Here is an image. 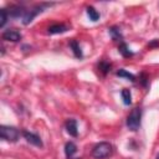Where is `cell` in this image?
<instances>
[{
  "mask_svg": "<svg viewBox=\"0 0 159 159\" xmlns=\"http://www.w3.org/2000/svg\"><path fill=\"white\" fill-rule=\"evenodd\" d=\"M112 153H113V147L107 142H101L96 144L92 149V157L96 159L108 158L109 155H112Z\"/></svg>",
  "mask_w": 159,
  "mask_h": 159,
  "instance_id": "cell-1",
  "label": "cell"
},
{
  "mask_svg": "<svg viewBox=\"0 0 159 159\" xmlns=\"http://www.w3.org/2000/svg\"><path fill=\"white\" fill-rule=\"evenodd\" d=\"M140 118H142V108L139 107L133 108L127 117V127L133 132L138 130L140 127Z\"/></svg>",
  "mask_w": 159,
  "mask_h": 159,
  "instance_id": "cell-2",
  "label": "cell"
},
{
  "mask_svg": "<svg viewBox=\"0 0 159 159\" xmlns=\"http://www.w3.org/2000/svg\"><path fill=\"white\" fill-rule=\"evenodd\" d=\"M0 137L4 140L15 143L17 142L19 137H20V132L15 128V127H10V125H1L0 127Z\"/></svg>",
  "mask_w": 159,
  "mask_h": 159,
  "instance_id": "cell-3",
  "label": "cell"
},
{
  "mask_svg": "<svg viewBox=\"0 0 159 159\" xmlns=\"http://www.w3.org/2000/svg\"><path fill=\"white\" fill-rule=\"evenodd\" d=\"M50 5H51V4H40V5H36V6L31 7V9H29V10L26 11L25 16L22 17V24H24V25H29V24L34 20L35 16H37L40 12L43 11V9H45L46 6H50Z\"/></svg>",
  "mask_w": 159,
  "mask_h": 159,
  "instance_id": "cell-4",
  "label": "cell"
},
{
  "mask_svg": "<svg viewBox=\"0 0 159 159\" xmlns=\"http://www.w3.org/2000/svg\"><path fill=\"white\" fill-rule=\"evenodd\" d=\"M1 37H2V40L11 41V42H19L22 39L21 34L16 29H7V30H5L2 32V35H1Z\"/></svg>",
  "mask_w": 159,
  "mask_h": 159,
  "instance_id": "cell-5",
  "label": "cell"
},
{
  "mask_svg": "<svg viewBox=\"0 0 159 159\" xmlns=\"http://www.w3.org/2000/svg\"><path fill=\"white\" fill-rule=\"evenodd\" d=\"M22 135H24V138H25L30 144H32V145H35V147H40V148H41V147L43 145V143H42L41 138H40L37 134L32 133V132L24 130V132H22Z\"/></svg>",
  "mask_w": 159,
  "mask_h": 159,
  "instance_id": "cell-6",
  "label": "cell"
},
{
  "mask_svg": "<svg viewBox=\"0 0 159 159\" xmlns=\"http://www.w3.org/2000/svg\"><path fill=\"white\" fill-rule=\"evenodd\" d=\"M26 9L21 5H10V10L7 11L10 17H24L26 14Z\"/></svg>",
  "mask_w": 159,
  "mask_h": 159,
  "instance_id": "cell-7",
  "label": "cell"
},
{
  "mask_svg": "<svg viewBox=\"0 0 159 159\" xmlns=\"http://www.w3.org/2000/svg\"><path fill=\"white\" fill-rule=\"evenodd\" d=\"M65 127H66V130H67V133H68L70 135H72V137H77V134H78V129H77V120H76V119H73V118L67 119Z\"/></svg>",
  "mask_w": 159,
  "mask_h": 159,
  "instance_id": "cell-8",
  "label": "cell"
},
{
  "mask_svg": "<svg viewBox=\"0 0 159 159\" xmlns=\"http://www.w3.org/2000/svg\"><path fill=\"white\" fill-rule=\"evenodd\" d=\"M68 30V26L63 25V24H55V25H51L48 29H47V32L51 34V35H56V34H62V32H66Z\"/></svg>",
  "mask_w": 159,
  "mask_h": 159,
  "instance_id": "cell-9",
  "label": "cell"
},
{
  "mask_svg": "<svg viewBox=\"0 0 159 159\" xmlns=\"http://www.w3.org/2000/svg\"><path fill=\"white\" fill-rule=\"evenodd\" d=\"M108 30H109V35H111V37H112L113 41H116V42H123V35H122L120 30L117 26H112Z\"/></svg>",
  "mask_w": 159,
  "mask_h": 159,
  "instance_id": "cell-10",
  "label": "cell"
},
{
  "mask_svg": "<svg viewBox=\"0 0 159 159\" xmlns=\"http://www.w3.org/2000/svg\"><path fill=\"white\" fill-rule=\"evenodd\" d=\"M76 152H77V145L73 142H67L65 145V154H66L67 159H72L73 155L76 154Z\"/></svg>",
  "mask_w": 159,
  "mask_h": 159,
  "instance_id": "cell-11",
  "label": "cell"
},
{
  "mask_svg": "<svg viewBox=\"0 0 159 159\" xmlns=\"http://www.w3.org/2000/svg\"><path fill=\"white\" fill-rule=\"evenodd\" d=\"M70 47L72 48V51H73V53H75V56H76L77 58H82V57H83L82 50H81V47H80V43H78L76 40H72V41L70 42Z\"/></svg>",
  "mask_w": 159,
  "mask_h": 159,
  "instance_id": "cell-12",
  "label": "cell"
},
{
  "mask_svg": "<svg viewBox=\"0 0 159 159\" xmlns=\"http://www.w3.org/2000/svg\"><path fill=\"white\" fill-rule=\"evenodd\" d=\"M118 51H119V53H120L123 57H130V56H133V52L130 51V48L128 47V45H127L125 42H120V43H119Z\"/></svg>",
  "mask_w": 159,
  "mask_h": 159,
  "instance_id": "cell-13",
  "label": "cell"
},
{
  "mask_svg": "<svg viewBox=\"0 0 159 159\" xmlns=\"http://www.w3.org/2000/svg\"><path fill=\"white\" fill-rule=\"evenodd\" d=\"M120 96H122V99H123V103L125 106H130L132 104V94H130V91L128 88H123L120 91Z\"/></svg>",
  "mask_w": 159,
  "mask_h": 159,
  "instance_id": "cell-14",
  "label": "cell"
},
{
  "mask_svg": "<svg viewBox=\"0 0 159 159\" xmlns=\"http://www.w3.org/2000/svg\"><path fill=\"white\" fill-rule=\"evenodd\" d=\"M87 15H88L89 20H92V21H97L99 19V14L93 6H88L87 7Z\"/></svg>",
  "mask_w": 159,
  "mask_h": 159,
  "instance_id": "cell-15",
  "label": "cell"
},
{
  "mask_svg": "<svg viewBox=\"0 0 159 159\" xmlns=\"http://www.w3.org/2000/svg\"><path fill=\"white\" fill-rule=\"evenodd\" d=\"M117 76H119V77H124V78H127V80H129V81H132V82H134L135 81V76L133 75V73H130V72H128V71H125V70H119V71H117V73H116Z\"/></svg>",
  "mask_w": 159,
  "mask_h": 159,
  "instance_id": "cell-16",
  "label": "cell"
},
{
  "mask_svg": "<svg viewBox=\"0 0 159 159\" xmlns=\"http://www.w3.org/2000/svg\"><path fill=\"white\" fill-rule=\"evenodd\" d=\"M111 67H112V65H111L109 62H107V61H101V62L98 63V68H99V71H101L103 75H107V73L111 71Z\"/></svg>",
  "mask_w": 159,
  "mask_h": 159,
  "instance_id": "cell-17",
  "label": "cell"
},
{
  "mask_svg": "<svg viewBox=\"0 0 159 159\" xmlns=\"http://www.w3.org/2000/svg\"><path fill=\"white\" fill-rule=\"evenodd\" d=\"M7 17H9V14L6 11V9H1L0 10V27H4L6 21H7Z\"/></svg>",
  "mask_w": 159,
  "mask_h": 159,
  "instance_id": "cell-18",
  "label": "cell"
},
{
  "mask_svg": "<svg viewBox=\"0 0 159 159\" xmlns=\"http://www.w3.org/2000/svg\"><path fill=\"white\" fill-rule=\"evenodd\" d=\"M139 81H140V83H142L144 87H147V86H148V77H147V75H145V73H142V75H140Z\"/></svg>",
  "mask_w": 159,
  "mask_h": 159,
  "instance_id": "cell-19",
  "label": "cell"
},
{
  "mask_svg": "<svg viewBox=\"0 0 159 159\" xmlns=\"http://www.w3.org/2000/svg\"><path fill=\"white\" fill-rule=\"evenodd\" d=\"M158 45H159V40H154V41H152L148 46H149V47H155V46H158Z\"/></svg>",
  "mask_w": 159,
  "mask_h": 159,
  "instance_id": "cell-20",
  "label": "cell"
},
{
  "mask_svg": "<svg viewBox=\"0 0 159 159\" xmlns=\"http://www.w3.org/2000/svg\"><path fill=\"white\" fill-rule=\"evenodd\" d=\"M155 159H159V154H158V155H157V158H155Z\"/></svg>",
  "mask_w": 159,
  "mask_h": 159,
  "instance_id": "cell-21",
  "label": "cell"
}]
</instances>
